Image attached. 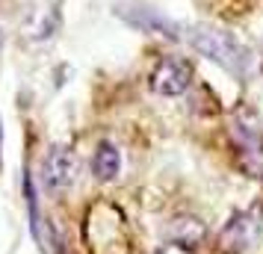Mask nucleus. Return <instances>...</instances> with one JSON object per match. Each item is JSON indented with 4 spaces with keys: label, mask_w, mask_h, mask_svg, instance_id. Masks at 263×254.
<instances>
[{
    "label": "nucleus",
    "mask_w": 263,
    "mask_h": 254,
    "mask_svg": "<svg viewBox=\"0 0 263 254\" xmlns=\"http://www.w3.org/2000/svg\"><path fill=\"white\" fill-rule=\"evenodd\" d=\"M183 38H186L198 53H204L207 60L219 62L228 71H234V74L249 71V65H251L249 48H246L237 36L225 33V30L207 27V24H195V27H186V30H183Z\"/></svg>",
    "instance_id": "nucleus-1"
},
{
    "label": "nucleus",
    "mask_w": 263,
    "mask_h": 254,
    "mask_svg": "<svg viewBox=\"0 0 263 254\" xmlns=\"http://www.w3.org/2000/svg\"><path fill=\"white\" fill-rule=\"evenodd\" d=\"M234 163L246 178H263V119L249 107H239L231 119Z\"/></svg>",
    "instance_id": "nucleus-2"
},
{
    "label": "nucleus",
    "mask_w": 263,
    "mask_h": 254,
    "mask_svg": "<svg viewBox=\"0 0 263 254\" xmlns=\"http://www.w3.org/2000/svg\"><path fill=\"white\" fill-rule=\"evenodd\" d=\"M192 83V68L186 60H180V56H168L163 60L160 65L154 68L151 74V86H154L157 95H166V97H178L183 95Z\"/></svg>",
    "instance_id": "nucleus-3"
},
{
    "label": "nucleus",
    "mask_w": 263,
    "mask_h": 254,
    "mask_svg": "<svg viewBox=\"0 0 263 254\" xmlns=\"http://www.w3.org/2000/svg\"><path fill=\"white\" fill-rule=\"evenodd\" d=\"M260 233V216L257 213H237L219 237V245L225 254H242Z\"/></svg>",
    "instance_id": "nucleus-4"
},
{
    "label": "nucleus",
    "mask_w": 263,
    "mask_h": 254,
    "mask_svg": "<svg viewBox=\"0 0 263 254\" xmlns=\"http://www.w3.org/2000/svg\"><path fill=\"white\" fill-rule=\"evenodd\" d=\"M74 171H77V160H74L71 151L65 148H50L45 163H42V178H45V186L60 192L68 183L74 181Z\"/></svg>",
    "instance_id": "nucleus-5"
},
{
    "label": "nucleus",
    "mask_w": 263,
    "mask_h": 254,
    "mask_svg": "<svg viewBox=\"0 0 263 254\" xmlns=\"http://www.w3.org/2000/svg\"><path fill=\"white\" fill-rule=\"evenodd\" d=\"M168 240L175 242L178 248H195L198 242L204 240V225L198 222V219L192 216H180L172 222V228H168Z\"/></svg>",
    "instance_id": "nucleus-6"
},
{
    "label": "nucleus",
    "mask_w": 263,
    "mask_h": 254,
    "mask_svg": "<svg viewBox=\"0 0 263 254\" xmlns=\"http://www.w3.org/2000/svg\"><path fill=\"white\" fill-rule=\"evenodd\" d=\"M119 166H121V157H119V148L112 142H101L92 157V171H95L101 181H112L119 174Z\"/></svg>",
    "instance_id": "nucleus-7"
},
{
    "label": "nucleus",
    "mask_w": 263,
    "mask_h": 254,
    "mask_svg": "<svg viewBox=\"0 0 263 254\" xmlns=\"http://www.w3.org/2000/svg\"><path fill=\"white\" fill-rule=\"evenodd\" d=\"M0 136H3V130H0Z\"/></svg>",
    "instance_id": "nucleus-8"
}]
</instances>
